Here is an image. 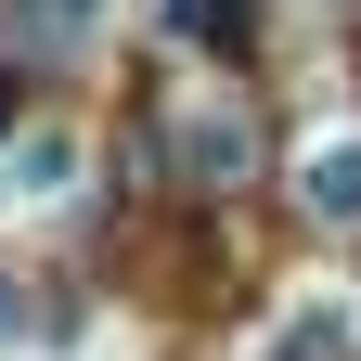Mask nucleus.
Wrapping results in <instances>:
<instances>
[{
    "label": "nucleus",
    "instance_id": "1",
    "mask_svg": "<svg viewBox=\"0 0 361 361\" xmlns=\"http://www.w3.org/2000/svg\"><path fill=\"white\" fill-rule=\"evenodd\" d=\"M168 142H180V168H194V180H245V116H233V104H194Z\"/></svg>",
    "mask_w": 361,
    "mask_h": 361
},
{
    "label": "nucleus",
    "instance_id": "2",
    "mask_svg": "<svg viewBox=\"0 0 361 361\" xmlns=\"http://www.w3.org/2000/svg\"><path fill=\"white\" fill-rule=\"evenodd\" d=\"M13 39L26 52H90L104 39V0H13Z\"/></svg>",
    "mask_w": 361,
    "mask_h": 361
},
{
    "label": "nucleus",
    "instance_id": "3",
    "mask_svg": "<svg viewBox=\"0 0 361 361\" xmlns=\"http://www.w3.org/2000/svg\"><path fill=\"white\" fill-rule=\"evenodd\" d=\"M310 219H361V142H323V155H310Z\"/></svg>",
    "mask_w": 361,
    "mask_h": 361
},
{
    "label": "nucleus",
    "instance_id": "4",
    "mask_svg": "<svg viewBox=\"0 0 361 361\" xmlns=\"http://www.w3.org/2000/svg\"><path fill=\"white\" fill-rule=\"evenodd\" d=\"M65 168H78V155H65V129H26V155H13L26 194H65Z\"/></svg>",
    "mask_w": 361,
    "mask_h": 361
},
{
    "label": "nucleus",
    "instance_id": "5",
    "mask_svg": "<svg viewBox=\"0 0 361 361\" xmlns=\"http://www.w3.org/2000/svg\"><path fill=\"white\" fill-rule=\"evenodd\" d=\"M180 26H194L207 52H233V39H245V0H194V13H180Z\"/></svg>",
    "mask_w": 361,
    "mask_h": 361
},
{
    "label": "nucleus",
    "instance_id": "6",
    "mask_svg": "<svg viewBox=\"0 0 361 361\" xmlns=\"http://www.w3.org/2000/svg\"><path fill=\"white\" fill-rule=\"evenodd\" d=\"M0 336H13V284H0Z\"/></svg>",
    "mask_w": 361,
    "mask_h": 361
}]
</instances>
